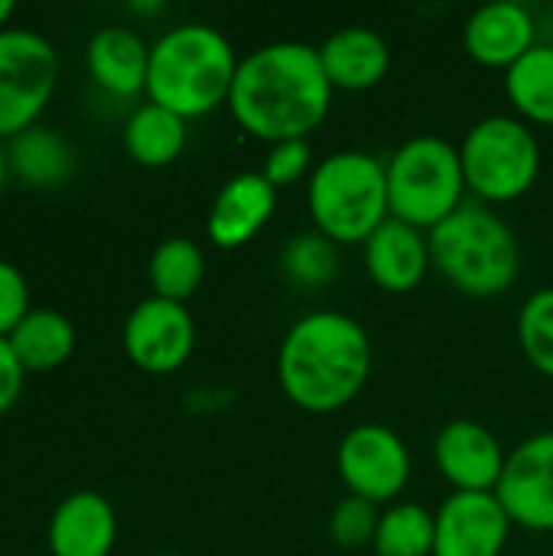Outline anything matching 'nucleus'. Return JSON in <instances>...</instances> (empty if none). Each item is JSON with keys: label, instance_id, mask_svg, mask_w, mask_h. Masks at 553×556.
<instances>
[{"label": "nucleus", "instance_id": "24", "mask_svg": "<svg viewBox=\"0 0 553 556\" xmlns=\"http://www.w3.org/2000/svg\"><path fill=\"white\" fill-rule=\"evenodd\" d=\"M153 296L186 303L205 280V254L189 238H166L156 244L150 267H147Z\"/></svg>", "mask_w": 553, "mask_h": 556}, {"label": "nucleus", "instance_id": "11", "mask_svg": "<svg viewBox=\"0 0 553 556\" xmlns=\"http://www.w3.org/2000/svg\"><path fill=\"white\" fill-rule=\"evenodd\" d=\"M512 525L538 534L553 531V430L518 443L495 489Z\"/></svg>", "mask_w": 553, "mask_h": 556}, {"label": "nucleus", "instance_id": "20", "mask_svg": "<svg viewBox=\"0 0 553 556\" xmlns=\"http://www.w3.org/2000/svg\"><path fill=\"white\" fill-rule=\"evenodd\" d=\"M7 342L23 371H52L68 362L75 349V326L55 309H29Z\"/></svg>", "mask_w": 553, "mask_h": 556}, {"label": "nucleus", "instance_id": "23", "mask_svg": "<svg viewBox=\"0 0 553 556\" xmlns=\"http://www.w3.org/2000/svg\"><path fill=\"white\" fill-rule=\"evenodd\" d=\"M10 169L29 186H62L72 176V147L49 127H29L10 140Z\"/></svg>", "mask_w": 553, "mask_h": 556}, {"label": "nucleus", "instance_id": "25", "mask_svg": "<svg viewBox=\"0 0 553 556\" xmlns=\"http://www.w3.org/2000/svg\"><path fill=\"white\" fill-rule=\"evenodd\" d=\"M433 541L437 515L417 502H394L388 511H381L372 547L378 556H433Z\"/></svg>", "mask_w": 553, "mask_h": 556}, {"label": "nucleus", "instance_id": "29", "mask_svg": "<svg viewBox=\"0 0 553 556\" xmlns=\"http://www.w3.org/2000/svg\"><path fill=\"white\" fill-rule=\"evenodd\" d=\"M313 150H310V140H284V143H271L267 150V160H264V179L280 192L300 179H310L313 176Z\"/></svg>", "mask_w": 553, "mask_h": 556}, {"label": "nucleus", "instance_id": "17", "mask_svg": "<svg viewBox=\"0 0 553 556\" xmlns=\"http://www.w3.org/2000/svg\"><path fill=\"white\" fill-rule=\"evenodd\" d=\"M319 62L336 91H368L391 72V46L368 26H342L319 46Z\"/></svg>", "mask_w": 553, "mask_h": 556}, {"label": "nucleus", "instance_id": "2", "mask_svg": "<svg viewBox=\"0 0 553 556\" xmlns=\"http://www.w3.org/2000/svg\"><path fill=\"white\" fill-rule=\"evenodd\" d=\"M372 378L368 329L336 309H316L297 319L277 349V384L290 404L306 414H336L349 407Z\"/></svg>", "mask_w": 553, "mask_h": 556}, {"label": "nucleus", "instance_id": "4", "mask_svg": "<svg viewBox=\"0 0 553 556\" xmlns=\"http://www.w3.org/2000/svg\"><path fill=\"white\" fill-rule=\"evenodd\" d=\"M427 241L430 264L463 296H502L521 274V244L512 225L482 202L466 199L447 222L427 231Z\"/></svg>", "mask_w": 553, "mask_h": 556}, {"label": "nucleus", "instance_id": "6", "mask_svg": "<svg viewBox=\"0 0 553 556\" xmlns=\"http://www.w3.org/2000/svg\"><path fill=\"white\" fill-rule=\"evenodd\" d=\"M391 218L433 231L466 202L460 147L437 134H420L394 150L385 163Z\"/></svg>", "mask_w": 553, "mask_h": 556}, {"label": "nucleus", "instance_id": "7", "mask_svg": "<svg viewBox=\"0 0 553 556\" xmlns=\"http://www.w3.org/2000/svg\"><path fill=\"white\" fill-rule=\"evenodd\" d=\"M466 189L476 202H515L541 176V143L515 114H492L469 127L460 143Z\"/></svg>", "mask_w": 553, "mask_h": 556}, {"label": "nucleus", "instance_id": "3", "mask_svg": "<svg viewBox=\"0 0 553 556\" xmlns=\"http://www.w3.org/2000/svg\"><path fill=\"white\" fill-rule=\"evenodd\" d=\"M238 62V52L215 26H173L150 46L147 94L183 121L202 117L228 104Z\"/></svg>", "mask_w": 553, "mask_h": 556}, {"label": "nucleus", "instance_id": "13", "mask_svg": "<svg viewBox=\"0 0 553 556\" xmlns=\"http://www.w3.org/2000/svg\"><path fill=\"white\" fill-rule=\"evenodd\" d=\"M508 453L499 437L476 420H450L433 440V463L453 492H495Z\"/></svg>", "mask_w": 553, "mask_h": 556}, {"label": "nucleus", "instance_id": "26", "mask_svg": "<svg viewBox=\"0 0 553 556\" xmlns=\"http://www.w3.org/2000/svg\"><path fill=\"white\" fill-rule=\"evenodd\" d=\"M339 244L329 241L319 231H300L293 235L280 251V270L290 283L303 290H316L336 280L339 274Z\"/></svg>", "mask_w": 553, "mask_h": 556}, {"label": "nucleus", "instance_id": "15", "mask_svg": "<svg viewBox=\"0 0 553 556\" xmlns=\"http://www.w3.org/2000/svg\"><path fill=\"white\" fill-rule=\"evenodd\" d=\"M277 208V189L264 179V173H238L231 176L212 208H209V238L222 251L244 248L261 235V228L274 218Z\"/></svg>", "mask_w": 553, "mask_h": 556}, {"label": "nucleus", "instance_id": "21", "mask_svg": "<svg viewBox=\"0 0 553 556\" xmlns=\"http://www.w3.org/2000/svg\"><path fill=\"white\" fill-rule=\"evenodd\" d=\"M124 147L134 163L160 169L179 160L186 147V121L153 101L140 104L124 127Z\"/></svg>", "mask_w": 553, "mask_h": 556}, {"label": "nucleus", "instance_id": "14", "mask_svg": "<svg viewBox=\"0 0 553 556\" xmlns=\"http://www.w3.org/2000/svg\"><path fill=\"white\" fill-rule=\"evenodd\" d=\"M463 46L473 62L486 68H512L538 46V23L525 3L495 0L479 10L463 26Z\"/></svg>", "mask_w": 553, "mask_h": 556}, {"label": "nucleus", "instance_id": "34", "mask_svg": "<svg viewBox=\"0 0 553 556\" xmlns=\"http://www.w3.org/2000/svg\"><path fill=\"white\" fill-rule=\"evenodd\" d=\"M156 556H176V554H156Z\"/></svg>", "mask_w": 553, "mask_h": 556}, {"label": "nucleus", "instance_id": "30", "mask_svg": "<svg viewBox=\"0 0 553 556\" xmlns=\"http://www.w3.org/2000/svg\"><path fill=\"white\" fill-rule=\"evenodd\" d=\"M26 313H29V287L10 261H0V339H7L26 319Z\"/></svg>", "mask_w": 553, "mask_h": 556}, {"label": "nucleus", "instance_id": "8", "mask_svg": "<svg viewBox=\"0 0 553 556\" xmlns=\"http://www.w3.org/2000/svg\"><path fill=\"white\" fill-rule=\"evenodd\" d=\"M59 78V59L49 39L33 29L0 33V140L36 127Z\"/></svg>", "mask_w": 553, "mask_h": 556}, {"label": "nucleus", "instance_id": "33", "mask_svg": "<svg viewBox=\"0 0 553 556\" xmlns=\"http://www.w3.org/2000/svg\"><path fill=\"white\" fill-rule=\"evenodd\" d=\"M7 176H10V156H7V150H3V143H0V192H3V186H7Z\"/></svg>", "mask_w": 553, "mask_h": 556}, {"label": "nucleus", "instance_id": "27", "mask_svg": "<svg viewBox=\"0 0 553 556\" xmlns=\"http://www.w3.org/2000/svg\"><path fill=\"white\" fill-rule=\"evenodd\" d=\"M518 342L525 358L553 378V287L531 293L518 313Z\"/></svg>", "mask_w": 553, "mask_h": 556}, {"label": "nucleus", "instance_id": "19", "mask_svg": "<svg viewBox=\"0 0 553 556\" xmlns=\"http://www.w3.org/2000/svg\"><path fill=\"white\" fill-rule=\"evenodd\" d=\"M85 62L91 78L117 98H134L147 91L150 46L127 26L98 29L88 42Z\"/></svg>", "mask_w": 553, "mask_h": 556}, {"label": "nucleus", "instance_id": "12", "mask_svg": "<svg viewBox=\"0 0 553 556\" xmlns=\"http://www.w3.org/2000/svg\"><path fill=\"white\" fill-rule=\"evenodd\" d=\"M512 528L495 492H453L437 511L433 556H502Z\"/></svg>", "mask_w": 553, "mask_h": 556}, {"label": "nucleus", "instance_id": "5", "mask_svg": "<svg viewBox=\"0 0 553 556\" xmlns=\"http://www.w3.org/2000/svg\"><path fill=\"white\" fill-rule=\"evenodd\" d=\"M306 205L319 235L336 244H365L391 218L385 160L362 150L329 153L306 179Z\"/></svg>", "mask_w": 553, "mask_h": 556}, {"label": "nucleus", "instance_id": "22", "mask_svg": "<svg viewBox=\"0 0 553 556\" xmlns=\"http://www.w3.org/2000/svg\"><path fill=\"white\" fill-rule=\"evenodd\" d=\"M505 94L515 117L525 124L553 127V46L538 42L525 59L505 72Z\"/></svg>", "mask_w": 553, "mask_h": 556}, {"label": "nucleus", "instance_id": "9", "mask_svg": "<svg viewBox=\"0 0 553 556\" xmlns=\"http://www.w3.org/2000/svg\"><path fill=\"white\" fill-rule=\"evenodd\" d=\"M336 466L349 495L365 498L372 505L394 502L411 479L407 443L381 424L352 427L339 443Z\"/></svg>", "mask_w": 553, "mask_h": 556}, {"label": "nucleus", "instance_id": "16", "mask_svg": "<svg viewBox=\"0 0 553 556\" xmlns=\"http://www.w3.org/2000/svg\"><path fill=\"white\" fill-rule=\"evenodd\" d=\"M362 248H365L368 277L385 293L417 290L420 280L427 277V270L433 267L427 231H420L401 218H388Z\"/></svg>", "mask_w": 553, "mask_h": 556}, {"label": "nucleus", "instance_id": "1", "mask_svg": "<svg viewBox=\"0 0 553 556\" xmlns=\"http://www.w3.org/2000/svg\"><path fill=\"white\" fill-rule=\"evenodd\" d=\"M332 94L319 46L284 39L257 46L238 62L228 111L241 130L264 143L310 140L326 121Z\"/></svg>", "mask_w": 553, "mask_h": 556}, {"label": "nucleus", "instance_id": "18", "mask_svg": "<svg viewBox=\"0 0 553 556\" xmlns=\"http://www.w3.org/2000/svg\"><path fill=\"white\" fill-rule=\"evenodd\" d=\"M117 541V518L104 495L75 492L49 521L52 556H108Z\"/></svg>", "mask_w": 553, "mask_h": 556}, {"label": "nucleus", "instance_id": "28", "mask_svg": "<svg viewBox=\"0 0 553 556\" xmlns=\"http://www.w3.org/2000/svg\"><path fill=\"white\" fill-rule=\"evenodd\" d=\"M378 521H381L378 505L355 498V495H345L329 515V538L342 551H362V547L375 544Z\"/></svg>", "mask_w": 553, "mask_h": 556}, {"label": "nucleus", "instance_id": "32", "mask_svg": "<svg viewBox=\"0 0 553 556\" xmlns=\"http://www.w3.org/2000/svg\"><path fill=\"white\" fill-rule=\"evenodd\" d=\"M13 13H16V3H13V0H0V33H3V29H10L7 23H10V16H13Z\"/></svg>", "mask_w": 553, "mask_h": 556}, {"label": "nucleus", "instance_id": "10", "mask_svg": "<svg viewBox=\"0 0 553 556\" xmlns=\"http://www.w3.org/2000/svg\"><path fill=\"white\" fill-rule=\"evenodd\" d=\"M196 349V323L186 303L150 296L124 323V352L147 375L179 371Z\"/></svg>", "mask_w": 553, "mask_h": 556}, {"label": "nucleus", "instance_id": "31", "mask_svg": "<svg viewBox=\"0 0 553 556\" xmlns=\"http://www.w3.org/2000/svg\"><path fill=\"white\" fill-rule=\"evenodd\" d=\"M23 365L16 362L13 349L7 339H0V417L16 404L20 391H23Z\"/></svg>", "mask_w": 553, "mask_h": 556}]
</instances>
